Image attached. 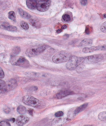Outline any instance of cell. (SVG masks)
<instances>
[{
    "label": "cell",
    "instance_id": "obj_20",
    "mask_svg": "<svg viewBox=\"0 0 106 126\" xmlns=\"http://www.w3.org/2000/svg\"><path fill=\"white\" fill-rule=\"evenodd\" d=\"M98 119L101 121H106V111L102 112L98 115Z\"/></svg>",
    "mask_w": 106,
    "mask_h": 126
},
{
    "label": "cell",
    "instance_id": "obj_14",
    "mask_svg": "<svg viewBox=\"0 0 106 126\" xmlns=\"http://www.w3.org/2000/svg\"><path fill=\"white\" fill-rule=\"evenodd\" d=\"M0 28L4 30L11 32H15L17 30L16 27L10 25H1L0 26Z\"/></svg>",
    "mask_w": 106,
    "mask_h": 126
},
{
    "label": "cell",
    "instance_id": "obj_12",
    "mask_svg": "<svg viewBox=\"0 0 106 126\" xmlns=\"http://www.w3.org/2000/svg\"><path fill=\"white\" fill-rule=\"evenodd\" d=\"M7 90H12L14 89L17 86V83L16 80L15 79H11L8 81V83L7 84Z\"/></svg>",
    "mask_w": 106,
    "mask_h": 126
},
{
    "label": "cell",
    "instance_id": "obj_22",
    "mask_svg": "<svg viewBox=\"0 0 106 126\" xmlns=\"http://www.w3.org/2000/svg\"><path fill=\"white\" fill-rule=\"evenodd\" d=\"M93 30V27L90 26V25H87L86 27L85 33L87 34H89L92 32Z\"/></svg>",
    "mask_w": 106,
    "mask_h": 126
},
{
    "label": "cell",
    "instance_id": "obj_31",
    "mask_svg": "<svg viewBox=\"0 0 106 126\" xmlns=\"http://www.w3.org/2000/svg\"><path fill=\"white\" fill-rule=\"evenodd\" d=\"M81 3L83 6H85L87 3V0H81Z\"/></svg>",
    "mask_w": 106,
    "mask_h": 126
},
{
    "label": "cell",
    "instance_id": "obj_3",
    "mask_svg": "<svg viewBox=\"0 0 106 126\" xmlns=\"http://www.w3.org/2000/svg\"><path fill=\"white\" fill-rule=\"evenodd\" d=\"M84 58L76 56H71L66 64V68L70 70L76 69L77 66L83 62Z\"/></svg>",
    "mask_w": 106,
    "mask_h": 126
},
{
    "label": "cell",
    "instance_id": "obj_34",
    "mask_svg": "<svg viewBox=\"0 0 106 126\" xmlns=\"http://www.w3.org/2000/svg\"><path fill=\"white\" fill-rule=\"evenodd\" d=\"M62 32V30L61 29H58L57 30V33H60Z\"/></svg>",
    "mask_w": 106,
    "mask_h": 126
},
{
    "label": "cell",
    "instance_id": "obj_4",
    "mask_svg": "<svg viewBox=\"0 0 106 126\" xmlns=\"http://www.w3.org/2000/svg\"><path fill=\"white\" fill-rule=\"evenodd\" d=\"M10 61L11 63L13 65L26 67L29 66L30 65L28 60L23 57L12 56L11 58Z\"/></svg>",
    "mask_w": 106,
    "mask_h": 126
},
{
    "label": "cell",
    "instance_id": "obj_5",
    "mask_svg": "<svg viewBox=\"0 0 106 126\" xmlns=\"http://www.w3.org/2000/svg\"><path fill=\"white\" fill-rule=\"evenodd\" d=\"M104 57L101 54H96L88 56L84 58L83 62L86 64H94L102 61Z\"/></svg>",
    "mask_w": 106,
    "mask_h": 126
},
{
    "label": "cell",
    "instance_id": "obj_23",
    "mask_svg": "<svg viewBox=\"0 0 106 126\" xmlns=\"http://www.w3.org/2000/svg\"><path fill=\"white\" fill-rule=\"evenodd\" d=\"M21 26L23 29L26 30H27L29 29V25L27 23L24 21H22L21 22Z\"/></svg>",
    "mask_w": 106,
    "mask_h": 126
},
{
    "label": "cell",
    "instance_id": "obj_30",
    "mask_svg": "<svg viewBox=\"0 0 106 126\" xmlns=\"http://www.w3.org/2000/svg\"><path fill=\"white\" fill-rule=\"evenodd\" d=\"M27 112L31 116H33V115L34 110L33 109L29 108L27 110Z\"/></svg>",
    "mask_w": 106,
    "mask_h": 126
},
{
    "label": "cell",
    "instance_id": "obj_19",
    "mask_svg": "<svg viewBox=\"0 0 106 126\" xmlns=\"http://www.w3.org/2000/svg\"><path fill=\"white\" fill-rule=\"evenodd\" d=\"M17 111L21 115H24L26 113V108L23 105L19 106L17 108Z\"/></svg>",
    "mask_w": 106,
    "mask_h": 126
},
{
    "label": "cell",
    "instance_id": "obj_10",
    "mask_svg": "<svg viewBox=\"0 0 106 126\" xmlns=\"http://www.w3.org/2000/svg\"><path fill=\"white\" fill-rule=\"evenodd\" d=\"M73 94V92L69 90H65L61 91L56 94L54 96V98L55 99H61L63 97Z\"/></svg>",
    "mask_w": 106,
    "mask_h": 126
},
{
    "label": "cell",
    "instance_id": "obj_18",
    "mask_svg": "<svg viewBox=\"0 0 106 126\" xmlns=\"http://www.w3.org/2000/svg\"><path fill=\"white\" fill-rule=\"evenodd\" d=\"M88 103H85L82 105H81L80 106L78 107L76 110H75L74 113L75 114H78V113H80L82 111L84 110L87 107Z\"/></svg>",
    "mask_w": 106,
    "mask_h": 126
},
{
    "label": "cell",
    "instance_id": "obj_15",
    "mask_svg": "<svg viewBox=\"0 0 106 126\" xmlns=\"http://www.w3.org/2000/svg\"><path fill=\"white\" fill-rule=\"evenodd\" d=\"M26 4L30 9L33 10L36 8V2L34 0H26Z\"/></svg>",
    "mask_w": 106,
    "mask_h": 126
},
{
    "label": "cell",
    "instance_id": "obj_35",
    "mask_svg": "<svg viewBox=\"0 0 106 126\" xmlns=\"http://www.w3.org/2000/svg\"><path fill=\"white\" fill-rule=\"evenodd\" d=\"M12 121H13V123L14 122H15V119L14 118H12Z\"/></svg>",
    "mask_w": 106,
    "mask_h": 126
},
{
    "label": "cell",
    "instance_id": "obj_11",
    "mask_svg": "<svg viewBox=\"0 0 106 126\" xmlns=\"http://www.w3.org/2000/svg\"><path fill=\"white\" fill-rule=\"evenodd\" d=\"M29 19V23L32 26L36 28H40L41 27V23L37 19L31 17Z\"/></svg>",
    "mask_w": 106,
    "mask_h": 126
},
{
    "label": "cell",
    "instance_id": "obj_17",
    "mask_svg": "<svg viewBox=\"0 0 106 126\" xmlns=\"http://www.w3.org/2000/svg\"><path fill=\"white\" fill-rule=\"evenodd\" d=\"M19 13L20 15L22 17L25 18L29 19L31 17V15L27 13V12H26L23 9L21 8L18 9Z\"/></svg>",
    "mask_w": 106,
    "mask_h": 126
},
{
    "label": "cell",
    "instance_id": "obj_28",
    "mask_svg": "<svg viewBox=\"0 0 106 126\" xmlns=\"http://www.w3.org/2000/svg\"><path fill=\"white\" fill-rule=\"evenodd\" d=\"M10 123L5 121H2L0 122V126H10Z\"/></svg>",
    "mask_w": 106,
    "mask_h": 126
},
{
    "label": "cell",
    "instance_id": "obj_37",
    "mask_svg": "<svg viewBox=\"0 0 106 126\" xmlns=\"http://www.w3.org/2000/svg\"></svg>",
    "mask_w": 106,
    "mask_h": 126
},
{
    "label": "cell",
    "instance_id": "obj_24",
    "mask_svg": "<svg viewBox=\"0 0 106 126\" xmlns=\"http://www.w3.org/2000/svg\"><path fill=\"white\" fill-rule=\"evenodd\" d=\"M62 19L64 22H68L70 21L71 18L70 16L68 14H65L63 15L62 16Z\"/></svg>",
    "mask_w": 106,
    "mask_h": 126
},
{
    "label": "cell",
    "instance_id": "obj_26",
    "mask_svg": "<svg viewBox=\"0 0 106 126\" xmlns=\"http://www.w3.org/2000/svg\"><path fill=\"white\" fill-rule=\"evenodd\" d=\"M106 22L103 23L100 26V30L103 32L106 33Z\"/></svg>",
    "mask_w": 106,
    "mask_h": 126
},
{
    "label": "cell",
    "instance_id": "obj_27",
    "mask_svg": "<svg viewBox=\"0 0 106 126\" xmlns=\"http://www.w3.org/2000/svg\"><path fill=\"white\" fill-rule=\"evenodd\" d=\"M64 115V113L62 111H59L55 114V116L57 117H61Z\"/></svg>",
    "mask_w": 106,
    "mask_h": 126
},
{
    "label": "cell",
    "instance_id": "obj_32",
    "mask_svg": "<svg viewBox=\"0 0 106 126\" xmlns=\"http://www.w3.org/2000/svg\"><path fill=\"white\" fill-rule=\"evenodd\" d=\"M4 112H5V113H9L10 112V109L9 108H7L4 110Z\"/></svg>",
    "mask_w": 106,
    "mask_h": 126
},
{
    "label": "cell",
    "instance_id": "obj_8",
    "mask_svg": "<svg viewBox=\"0 0 106 126\" xmlns=\"http://www.w3.org/2000/svg\"><path fill=\"white\" fill-rule=\"evenodd\" d=\"M106 46H93L88 47H85L82 49V51L85 53L92 52L98 50H106Z\"/></svg>",
    "mask_w": 106,
    "mask_h": 126
},
{
    "label": "cell",
    "instance_id": "obj_6",
    "mask_svg": "<svg viewBox=\"0 0 106 126\" xmlns=\"http://www.w3.org/2000/svg\"><path fill=\"white\" fill-rule=\"evenodd\" d=\"M46 45H43L37 48H30L28 49L26 52L27 57H31L37 56L43 52L46 48Z\"/></svg>",
    "mask_w": 106,
    "mask_h": 126
},
{
    "label": "cell",
    "instance_id": "obj_29",
    "mask_svg": "<svg viewBox=\"0 0 106 126\" xmlns=\"http://www.w3.org/2000/svg\"><path fill=\"white\" fill-rule=\"evenodd\" d=\"M4 77H5V74L3 70L0 66V79H2L4 78Z\"/></svg>",
    "mask_w": 106,
    "mask_h": 126
},
{
    "label": "cell",
    "instance_id": "obj_2",
    "mask_svg": "<svg viewBox=\"0 0 106 126\" xmlns=\"http://www.w3.org/2000/svg\"><path fill=\"white\" fill-rule=\"evenodd\" d=\"M23 103L28 106L38 109L43 107V104L40 100L30 95H26L23 97Z\"/></svg>",
    "mask_w": 106,
    "mask_h": 126
},
{
    "label": "cell",
    "instance_id": "obj_33",
    "mask_svg": "<svg viewBox=\"0 0 106 126\" xmlns=\"http://www.w3.org/2000/svg\"><path fill=\"white\" fill-rule=\"evenodd\" d=\"M67 25H63V26H61V28L62 29H66L67 28Z\"/></svg>",
    "mask_w": 106,
    "mask_h": 126
},
{
    "label": "cell",
    "instance_id": "obj_13",
    "mask_svg": "<svg viewBox=\"0 0 106 126\" xmlns=\"http://www.w3.org/2000/svg\"><path fill=\"white\" fill-rule=\"evenodd\" d=\"M7 91V83L4 80L0 79V95L4 94Z\"/></svg>",
    "mask_w": 106,
    "mask_h": 126
},
{
    "label": "cell",
    "instance_id": "obj_7",
    "mask_svg": "<svg viewBox=\"0 0 106 126\" xmlns=\"http://www.w3.org/2000/svg\"><path fill=\"white\" fill-rule=\"evenodd\" d=\"M36 8L38 10L41 12L47 11L49 8L51 4V1L44 0H37Z\"/></svg>",
    "mask_w": 106,
    "mask_h": 126
},
{
    "label": "cell",
    "instance_id": "obj_25",
    "mask_svg": "<svg viewBox=\"0 0 106 126\" xmlns=\"http://www.w3.org/2000/svg\"><path fill=\"white\" fill-rule=\"evenodd\" d=\"M20 51H21V49H20V48L19 47L17 46V47H14V48H13V50H12V56H13L14 55V56H15V55L18 54L19 53Z\"/></svg>",
    "mask_w": 106,
    "mask_h": 126
},
{
    "label": "cell",
    "instance_id": "obj_38",
    "mask_svg": "<svg viewBox=\"0 0 106 126\" xmlns=\"http://www.w3.org/2000/svg\"><path fill=\"white\" fill-rule=\"evenodd\" d=\"M34 0L36 1L37 0Z\"/></svg>",
    "mask_w": 106,
    "mask_h": 126
},
{
    "label": "cell",
    "instance_id": "obj_16",
    "mask_svg": "<svg viewBox=\"0 0 106 126\" xmlns=\"http://www.w3.org/2000/svg\"><path fill=\"white\" fill-rule=\"evenodd\" d=\"M93 41L91 39H86L82 40L79 44V46H89L92 45Z\"/></svg>",
    "mask_w": 106,
    "mask_h": 126
},
{
    "label": "cell",
    "instance_id": "obj_9",
    "mask_svg": "<svg viewBox=\"0 0 106 126\" xmlns=\"http://www.w3.org/2000/svg\"><path fill=\"white\" fill-rule=\"evenodd\" d=\"M29 120L30 118L28 116L25 115H21L17 118L16 123L18 126H22L28 123Z\"/></svg>",
    "mask_w": 106,
    "mask_h": 126
},
{
    "label": "cell",
    "instance_id": "obj_1",
    "mask_svg": "<svg viewBox=\"0 0 106 126\" xmlns=\"http://www.w3.org/2000/svg\"><path fill=\"white\" fill-rule=\"evenodd\" d=\"M71 56L69 52L62 51L54 55L52 58V60L53 62L57 64L64 63L68 61Z\"/></svg>",
    "mask_w": 106,
    "mask_h": 126
},
{
    "label": "cell",
    "instance_id": "obj_36",
    "mask_svg": "<svg viewBox=\"0 0 106 126\" xmlns=\"http://www.w3.org/2000/svg\"><path fill=\"white\" fill-rule=\"evenodd\" d=\"M103 17L104 18H106V14H103Z\"/></svg>",
    "mask_w": 106,
    "mask_h": 126
},
{
    "label": "cell",
    "instance_id": "obj_21",
    "mask_svg": "<svg viewBox=\"0 0 106 126\" xmlns=\"http://www.w3.org/2000/svg\"><path fill=\"white\" fill-rule=\"evenodd\" d=\"M8 17L10 20L14 22L16 21V16L15 13L13 11H10L8 13Z\"/></svg>",
    "mask_w": 106,
    "mask_h": 126
}]
</instances>
